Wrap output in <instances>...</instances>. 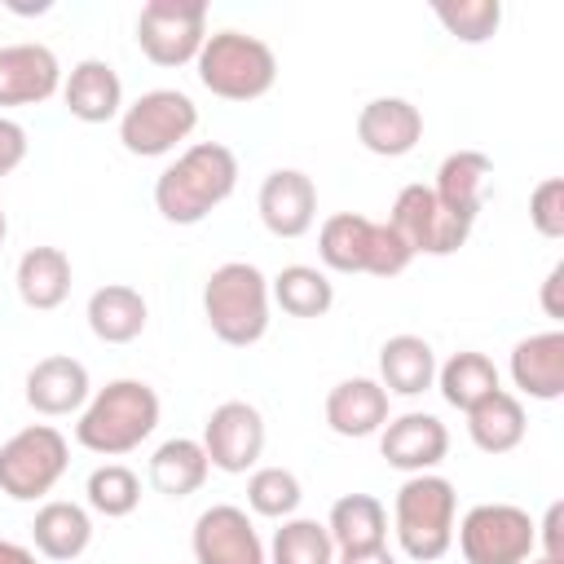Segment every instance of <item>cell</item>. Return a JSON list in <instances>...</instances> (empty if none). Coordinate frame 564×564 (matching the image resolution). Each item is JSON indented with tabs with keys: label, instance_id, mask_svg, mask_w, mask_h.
<instances>
[{
	"label": "cell",
	"instance_id": "cell-1",
	"mask_svg": "<svg viewBox=\"0 0 564 564\" xmlns=\"http://www.w3.org/2000/svg\"><path fill=\"white\" fill-rule=\"evenodd\" d=\"M234 189L238 154L225 141H194L154 176V212L167 225H198L229 203Z\"/></svg>",
	"mask_w": 564,
	"mask_h": 564
},
{
	"label": "cell",
	"instance_id": "cell-2",
	"mask_svg": "<svg viewBox=\"0 0 564 564\" xmlns=\"http://www.w3.org/2000/svg\"><path fill=\"white\" fill-rule=\"evenodd\" d=\"M163 401L145 379H110L106 388H93L88 405L75 419V441L88 454L123 458L141 449L159 427Z\"/></svg>",
	"mask_w": 564,
	"mask_h": 564
},
{
	"label": "cell",
	"instance_id": "cell-3",
	"mask_svg": "<svg viewBox=\"0 0 564 564\" xmlns=\"http://www.w3.org/2000/svg\"><path fill=\"white\" fill-rule=\"evenodd\" d=\"M269 278L251 260H225L203 282V317L229 348H251L269 335Z\"/></svg>",
	"mask_w": 564,
	"mask_h": 564
},
{
	"label": "cell",
	"instance_id": "cell-4",
	"mask_svg": "<svg viewBox=\"0 0 564 564\" xmlns=\"http://www.w3.org/2000/svg\"><path fill=\"white\" fill-rule=\"evenodd\" d=\"M454 524H458V494L445 476L419 471L401 480L392 498V533L414 564H436L454 546Z\"/></svg>",
	"mask_w": 564,
	"mask_h": 564
},
{
	"label": "cell",
	"instance_id": "cell-5",
	"mask_svg": "<svg viewBox=\"0 0 564 564\" xmlns=\"http://www.w3.org/2000/svg\"><path fill=\"white\" fill-rule=\"evenodd\" d=\"M198 84L220 101H260L278 84V53L247 31H207L194 57Z\"/></svg>",
	"mask_w": 564,
	"mask_h": 564
},
{
	"label": "cell",
	"instance_id": "cell-6",
	"mask_svg": "<svg viewBox=\"0 0 564 564\" xmlns=\"http://www.w3.org/2000/svg\"><path fill=\"white\" fill-rule=\"evenodd\" d=\"M70 467V445L53 423H26L0 441V494L13 502H40Z\"/></svg>",
	"mask_w": 564,
	"mask_h": 564
},
{
	"label": "cell",
	"instance_id": "cell-7",
	"mask_svg": "<svg viewBox=\"0 0 564 564\" xmlns=\"http://www.w3.org/2000/svg\"><path fill=\"white\" fill-rule=\"evenodd\" d=\"M198 128V106L181 88H150L119 115V145L137 159L181 154Z\"/></svg>",
	"mask_w": 564,
	"mask_h": 564
},
{
	"label": "cell",
	"instance_id": "cell-8",
	"mask_svg": "<svg viewBox=\"0 0 564 564\" xmlns=\"http://www.w3.org/2000/svg\"><path fill=\"white\" fill-rule=\"evenodd\" d=\"M463 564H524L538 555V520L516 502H476L454 524Z\"/></svg>",
	"mask_w": 564,
	"mask_h": 564
},
{
	"label": "cell",
	"instance_id": "cell-9",
	"mask_svg": "<svg viewBox=\"0 0 564 564\" xmlns=\"http://www.w3.org/2000/svg\"><path fill=\"white\" fill-rule=\"evenodd\" d=\"M207 40V4L203 0H145L137 13V48L145 62L176 70L198 57Z\"/></svg>",
	"mask_w": 564,
	"mask_h": 564
},
{
	"label": "cell",
	"instance_id": "cell-10",
	"mask_svg": "<svg viewBox=\"0 0 564 564\" xmlns=\"http://www.w3.org/2000/svg\"><path fill=\"white\" fill-rule=\"evenodd\" d=\"M388 225L410 242L414 256H454L471 238V220L441 207L432 185H401L388 212Z\"/></svg>",
	"mask_w": 564,
	"mask_h": 564
},
{
	"label": "cell",
	"instance_id": "cell-11",
	"mask_svg": "<svg viewBox=\"0 0 564 564\" xmlns=\"http://www.w3.org/2000/svg\"><path fill=\"white\" fill-rule=\"evenodd\" d=\"M264 414L251 405V401H220L207 423H203V454L216 471L225 476H247L251 467H260V454H264Z\"/></svg>",
	"mask_w": 564,
	"mask_h": 564
},
{
	"label": "cell",
	"instance_id": "cell-12",
	"mask_svg": "<svg viewBox=\"0 0 564 564\" xmlns=\"http://www.w3.org/2000/svg\"><path fill=\"white\" fill-rule=\"evenodd\" d=\"M189 551H194V564H269L251 516L234 502H216V507L198 511Z\"/></svg>",
	"mask_w": 564,
	"mask_h": 564
},
{
	"label": "cell",
	"instance_id": "cell-13",
	"mask_svg": "<svg viewBox=\"0 0 564 564\" xmlns=\"http://www.w3.org/2000/svg\"><path fill=\"white\" fill-rule=\"evenodd\" d=\"M379 454L388 467L405 471V476H419V471H436L449 454V427L427 414V410H405V414H392L379 432Z\"/></svg>",
	"mask_w": 564,
	"mask_h": 564
},
{
	"label": "cell",
	"instance_id": "cell-14",
	"mask_svg": "<svg viewBox=\"0 0 564 564\" xmlns=\"http://www.w3.org/2000/svg\"><path fill=\"white\" fill-rule=\"evenodd\" d=\"M62 93V62L40 40L0 44V106H44Z\"/></svg>",
	"mask_w": 564,
	"mask_h": 564
},
{
	"label": "cell",
	"instance_id": "cell-15",
	"mask_svg": "<svg viewBox=\"0 0 564 564\" xmlns=\"http://www.w3.org/2000/svg\"><path fill=\"white\" fill-rule=\"evenodd\" d=\"M256 212L273 238H304L317 220V185L300 167H273L256 189Z\"/></svg>",
	"mask_w": 564,
	"mask_h": 564
},
{
	"label": "cell",
	"instance_id": "cell-16",
	"mask_svg": "<svg viewBox=\"0 0 564 564\" xmlns=\"http://www.w3.org/2000/svg\"><path fill=\"white\" fill-rule=\"evenodd\" d=\"M22 397L35 414L44 419H66V414H79L93 397V379H88V366L70 352H48L40 357L31 370H26V383H22Z\"/></svg>",
	"mask_w": 564,
	"mask_h": 564
},
{
	"label": "cell",
	"instance_id": "cell-17",
	"mask_svg": "<svg viewBox=\"0 0 564 564\" xmlns=\"http://www.w3.org/2000/svg\"><path fill=\"white\" fill-rule=\"evenodd\" d=\"M326 427L335 436H348V441H361V436H379L383 423L392 419V397L383 392L379 379L370 375H352V379H339L330 392H326Z\"/></svg>",
	"mask_w": 564,
	"mask_h": 564
},
{
	"label": "cell",
	"instance_id": "cell-18",
	"mask_svg": "<svg viewBox=\"0 0 564 564\" xmlns=\"http://www.w3.org/2000/svg\"><path fill=\"white\" fill-rule=\"evenodd\" d=\"M507 375L516 383V397L560 401L564 397V330L551 326V330H538V335L516 339L511 361H507Z\"/></svg>",
	"mask_w": 564,
	"mask_h": 564
},
{
	"label": "cell",
	"instance_id": "cell-19",
	"mask_svg": "<svg viewBox=\"0 0 564 564\" xmlns=\"http://www.w3.org/2000/svg\"><path fill=\"white\" fill-rule=\"evenodd\" d=\"M357 141L379 159H401L423 141V110L410 97H370L357 110Z\"/></svg>",
	"mask_w": 564,
	"mask_h": 564
},
{
	"label": "cell",
	"instance_id": "cell-20",
	"mask_svg": "<svg viewBox=\"0 0 564 564\" xmlns=\"http://www.w3.org/2000/svg\"><path fill=\"white\" fill-rule=\"evenodd\" d=\"M62 106L79 123H110L123 115V79L106 57H84L62 75Z\"/></svg>",
	"mask_w": 564,
	"mask_h": 564
},
{
	"label": "cell",
	"instance_id": "cell-21",
	"mask_svg": "<svg viewBox=\"0 0 564 564\" xmlns=\"http://www.w3.org/2000/svg\"><path fill=\"white\" fill-rule=\"evenodd\" d=\"M93 546V516L79 502L66 498H48L40 502L35 520H31V551L53 560V564H70Z\"/></svg>",
	"mask_w": 564,
	"mask_h": 564
},
{
	"label": "cell",
	"instance_id": "cell-22",
	"mask_svg": "<svg viewBox=\"0 0 564 564\" xmlns=\"http://www.w3.org/2000/svg\"><path fill=\"white\" fill-rule=\"evenodd\" d=\"M489 176H494V159L480 154V150H454L441 159L436 167V181H432V194L441 198L445 212L463 216L476 225L480 207H485V194H489Z\"/></svg>",
	"mask_w": 564,
	"mask_h": 564
},
{
	"label": "cell",
	"instance_id": "cell-23",
	"mask_svg": "<svg viewBox=\"0 0 564 564\" xmlns=\"http://www.w3.org/2000/svg\"><path fill=\"white\" fill-rule=\"evenodd\" d=\"M70 282H75V269H70V256L62 247H31L18 256L13 286H18V300L26 308H35V313L62 308L70 295Z\"/></svg>",
	"mask_w": 564,
	"mask_h": 564
},
{
	"label": "cell",
	"instance_id": "cell-24",
	"mask_svg": "<svg viewBox=\"0 0 564 564\" xmlns=\"http://www.w3.org/2000/svg\"><path fill=\"white\" fill-rule=\"evenodd\" d=\"M379 383L388 397H423L436 383V348L423 335H388L379 344Z\"/></svg>",
	"mask_w": 564,
	"mask_h": 564
},
{
	"label": "cell",
	"instance_id": "cell-25",
	"mask_svg": "<svg viewBox=\"0 0 564 564\" xmlns=\"http://www.w3.org/2000/svg\"><path fill=\"white\" fill-rule=\"evenodd\" d=\"M88 330L101 339V344H132L145 335V322H150V304L137 286L128 282H106L88 295Z\"/></svg>",
	"mask_w": 564,
	"mask_h": 564
},
{
	"label": "cell",
	"instance_id": "cell-26",
	"mask_svg": "<svg viewBox=\"0 0 564 564\" xmlns=\"http://www.w3.org/2000/svg\"><path fill=\"white\" fill-rule=\"evenodd\" d=\"M326 533L335 542V555L379 551V546H388V507L375 494H344L330 502Z\"/></svg>",
	"mask_w": 564,
	"mask_h": 564
},
{
	"label": "cell",
	"instance_id": "cell-27",
	"mask_svg": "<svg viewBox=\"0 0 564 564\" xmlns=\"http://www.w3.org/2000/svg\"><path fill=\"white\" fill-rule=\"evenodd\" d=\"M524 432H529V414L511 388H498L476 410H467V436L480 454H511L524 441Z\"/></svg>",
	"mask_w": 564,
	"mask_h": 564
},
{
	"label": "cell",
	"instance_id": "cell-28",
	"mask_svg": "<svg viewBox=\"0 0 564 564\" xmlns=\"http://www.w3.org/2000/svg\"><path fill=\"white\" fill-rule=\"evenodd\" d=\"M207 471H212V463H207V454H203V445L194 436L163 441L150 454V463H145V480L163 498H189V494H198L207 485Z\"/></svg>",
	"mask_w": 564,
	"mask_h": 564
},
{
	"label": "cell",
	"instance_id": "cell-29",
	"mask_svg": "<svg viewBox=\"0 0 564 564\" xmlns=\"http://www.w3.org/2000/svg\"><path fill=\"white\" fill-rule=\"evenodd\" d=\"M432 388L441 392V401H445L449 410L467 414V410H476L489 392L502 388V375H498L494 357H485V352H476V348H463V352H454L449 361H436V383H432Z\"/></svg>",
	"mask_w": 564,
	"mask_h": 564
},
{
	"label": "cell",
	"instance_id": "cell-30",
	"mask_svg": "<svg viewBox=\"0 0 564 564\" xmlns=\"http://www.w3.org/2000/svg\"><path fill=\"white\" fill-rule=\"evenodd\" d=\"M375 251V220L361 212H335L317 229V256L335 273H370Z\"/></svg>",
	"mask_w": 564,
	"mask_h": 564
},
{
	"label": "cell",
	"instance_id": "cell-31",
	"mask_svg": "<svg viewBox=\"0 0 564 564\" xmlns=\"http://www.w3.org/2000/svg\"><path fill=\"white\" fill-rule=\"evenodd\" d=\"M269 300L286 317H326L335 308V282L317 264H282L269 278Z\"/></svg>",
	"mask_w": 564,
	"mask_h": 564
},
{
	"label": "cell",
	"instance_id": "cell-32",
	"mask_svg": "<svg viewBox=\"0 0 564 564\" xmlns=\"http://www.w3.org/2000/svg\"><path fill=\"white\" fill-rule=\"evenodd\" d=\"M264 555L269 564H335V542L326 533V520L291 516V520H278Z\"/></svg>",
	"mask_w": 564,
	"mask_h": 564
},
{
	"label": "cell",
	"instance_id": "cell-33",
	"mask_svg": "<svg viewBox=\"0 0 564 564\" xmlns=\"http://www.w3.org/2000/svg\"><path fill=\"white\" fill-rule=\"evenodd\" d=\"M84 502L106 520H123L141 507V476L128 463H101L84 480Z\"/></svg>",
	"mask_w": 564,
	"mask_h": 564
},
{
	"label": "cell",
	"instance_id": "cell-34",
	"mask_svg": "<svg viewBox=\"0 0 564 564\" xmlns=\"http://www.w3.org/2000/svg\"><path fill=\"white\" fill-rule=\"evenodd\" d=\"M304 502V485L291 467H278V463H264V467H251L247 476V507L251 516H264V520H291Z\"/></svg>",
	"mask_w": 564,
	"mask_h": 564
},
{
	"label": "cell",
	"instance_id": "cell-35",
	"mask_svg": "<svg viewBox=\"0 0 564 564\" xmlns=\"http://www.w3.org/2000/svg\"><path fill=\"white\" fill-rule=\"evenodd\" d=\"M432 13L458 44H485L502 26V0H436Z\"/></svg>",
	"mask_w": 564,
	"mask_h": 564
},
{
	"label": "cell",
	"instance_id": "cell-36",
	"mask_svg": "<svg viewBox=\"0 0 564 564\" xmlns=\"http://www.w3.org/2000/svg\"><path fill=\"white\" fill-rule=\"evenodd\" d=\"M529 220L542 238L560 242L564 238V176H546L529 194Z\"/></svg>",
	"mask_w": 564,
	"mask_h": 564
},
{
	"label": "cell",
	"instance_id": "cell-37",
	"mask_svg": "<svg viewBox=\"0 0 564 564\" xmlns=\"http://www.w3.org/2000/svg\"><path fill=\"white\" fill-rule=\"evenodd\" d=\"M414 260L410 242L388 225V220H375V251H370V278H397L405 273Z\"/></svg>",
	"mask_w": 564,
	"mask_h": 564
},
{
	"label": "cell",
	"instance_id": "cell-38",
	"mask_svg": "<svg viewBox=\"0 0 564 564\" xmlns=\"http://www.w3.org/2000/svg\"><path fill=\"white\" fill-rule=\"evenodd\" d=\"M26 150H31L26 128H22L18 119L0 115V181H4V176H13V172L26 163Z\"/></svg>",
	"mask_w": 564,
	"mask_h": 564
},
{
	"label": "cell",
	"instance_id": "cell-39",
	"mask_svg": "<svg viewBox=\"0 0 564 564\" xmlns=\"http://www.w3.org/2000/svg\"><path fill=\"white\" fill-rule=\"evenodd\" d=\"M538 555L564 560V502H551L538 520Z\"/></svg>",
	"mask_w": 564,
	"mask_h": 564
},
{
	"label": "cell",
	"instance_id": "cell-40",
	"mask_svg": "<svg viewBox=\"0 0 564 564\" xmlns=\"http://www.w3.org/2000/svg\"><path fill=\"white\" fill-rule=\"evenodd\" d=\"M560 286H564V260L551 264V273L542 278V313L551 322H564V304H560Z\"/></svg>",
	"mask_w": 564,
	"mask_h": 564
},
{
	"label": "cell",
	"instance_id": "cell-41",
	"mask_svg": "<svg viewBox=\"0 0 564 564\" xmlns=\"http://www.w3.org/2000/svg\"><path fill=\"white\" fill-rule=\"evenodd\" d=\"M48 9L53 0H0V13H18V18H40Z\"/></svg>",
	"mask_w": 564,
	"mask_h": 564
},
{
	"label": "cell",
	"instance_id": "cell-42",
	"mask_svg": "<svg viewBox=\"0 0 564 564\" xmlns=\"http://www.w3.org/2000/svg\"><path fill=\"white\" fill-rule=\"evenodd\" d=\"M0 564H40L31 546L13 542V538H0Z\"/></svg>",
	"mask_w": 564,
	"mask_h": 564
},
{
	"label": "cell",
	"instance_id": "cell-43",
	"mask_svg": "<svg viewBox=\"0 0 564 564\" xmlns=\"http://www.w3.org/2000/svg\"><path fill=\"white\" fill-rule=\"evenodd\" d=\"M335 564H397V555L388 546L379 551H357V555H335Z\"/></svg>",
	"mask_w": 564,
	"mask_h": 564
},
{
	"label": "cell",
	"instance_id": "cell-44",
	"mask_svg": "<svg viewBox=\"0 0 564 564\" xmlns=\"http://www.w3.org/2000/svg\"><path fill=\"white\" fill-rule=\"evenodd\" d=\"M4 238H9V216H4V207H0V247H4Z\"/></svg>",
	"mask_w": 564,
	"mask_h": 564
},
{
	"label": "cell",
	"instance_id": "cell-45",
	"mask_svg": "<svg viewBox=\"0 0 564 564\" xmlns=\"http://www.w3.org/2000/svg\"><path fill=\"white\" fill-rule=\"evenodd\" d=\"M524 564H564V560H551V555H533V560H524Z\"/></svg>",
	"mask_w": 564,
	"mask_h": 564
}]
</instances>
